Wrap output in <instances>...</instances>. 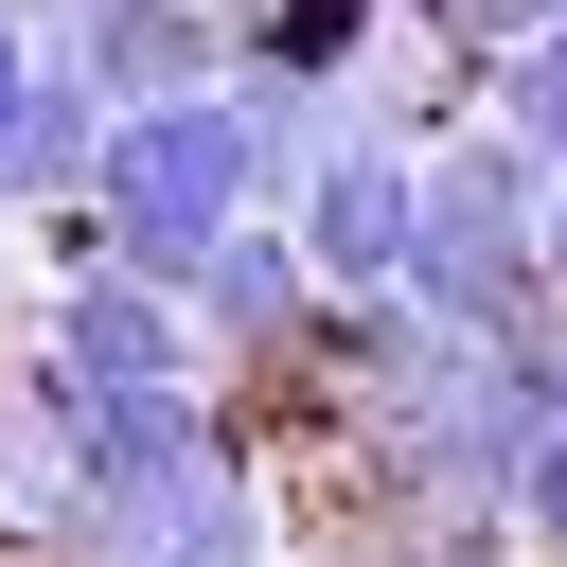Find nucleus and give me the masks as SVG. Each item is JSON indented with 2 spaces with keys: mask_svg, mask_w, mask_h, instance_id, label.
<instances>
[{
  "mask_svg": "<svg viewBox=\"0 0 567 567\" xmlns=\"http://www.w3.org/2000/svg\"><path fill=\"white\" fill-rule=\"evenodd\" d=\"M89 195H106L124 266L195 284V248H213L230 213H266V195H284V159H266L248 89L213 71V89H159V106H106V159H89Z\"/></svg>",
  "mask_w": 567,
  "mask_h": 567,
  "instance_id": "obj_1",
  "label": "nucleus"
},
{
  "mask_svg": "<svg viewBox=\"0 0 567 567\" xmlns=\"http://www.w3.org/2000/svg\"><path fill=\"white\" fill-rule=\"evenodd\" d=\"M408 301H443L461 337H496V319L567 301V284H549V159H532V142H514L496 106L425 142V230H408Z\"/></svg>",
  "mask_w": 567,
  "mask_h": 567,
  "instance_id": "obj_2",
  "label": "nucleus"
},
{
  "mask_svg": "<svg viewBox=\"0 0 567 567\" xmlns=\"http://www.w3.org/2000/svg\"><path fill=\"white\" fill-rule=\"evenodd\" d=\"M284 213H301V248H319V284H408V230H425V142L408 124H354L337 106V142L284 177Z\"/></svg>",
  "mask_w": 567,
  "mask_h": 567,
  "instance_id": "obj_3",
  "label": "nucleus"
},
{
  "mask_svg": "<svg viewBox=\"0 0 567 567\" xmlns=\"http://www.w3.org/2000/svg\"><path fill=\"white\" fill-rule=\"evenodd\" d=\"M35 354L53 372H213V337L159 266H35Z\"/></svg>",
  "mask_w": 567,
  "mask_h": 567,
  "instance_id": "obj_4",
  "label": "nucleus"
},
{
  "mask_svg": "<svg viewBox=\"0 0 567 567\" xmlns=\"http://www.w3.org/2000/svg\"><path fill=\"white\" fill-rule=\"evenodd\" d=\"M177 301H195V337H213V372H230V354H284V337H301V319H319L337 284H319L301 213L266 195V213H230V230L195 248V284H177Z\"/></svg>",
  "mask_w": 567,
  "mask_h": 567,
  "instance_id": "obj_5",
  "label": "nucleus"
},
{
  "mask_svg": "<svg viewBox=\"0 0 567 567\" xmlns=\"http://www.w3.org/2000/svg\"><path fill=\"white\" fill-rule=\"evenodd\" d=\"M230 35H248L230 0H89L53 53H71L106 106H159V89H213V71H230Z\"/></svg>",
  "mask_w": 567,
  "mask_h": 567,
  "instance_id": "obj_6",
  "label": "nucleus"
},
{
  "mask_svg": "<svg viewBox=\"0 0 567 567\" xmlns=\"http://www.w3.org/2000/svg\"><path fill=\"white\" fill-rule=\"evenodd\" d=\"M248 35L230 53H266V71H319V89H354V53H372V18L390 0H230Z\"/></svg>",
  "mask_w": 567,
  "mask_h": 567,
  "instance_id": "obj_7",
  "label": "nucleus"
},
{
  "mask_svg": "<svg viewBox=\"0 0 567 567\" xmlns=\"http://www.w3.org/2000/svg\"><path fill=\"white\" fill-rule=\"evenodd\" d=\"M514 549H532V567H567V425L514 461Z\"/></svg>",
  "mask_w": 567,
  "mask_h": 567,
  "instance_id": "obj_8",
  "label": "nucleus"
},
{
  "mask_svg": "<svg viewBox=\"0 0 567 567\" xmlns=\"http://www.w3.org/2000/svg\"><path fill=\"white\" fill-rule=\"evenodd\" d=\"M35 89H53V35H35V18H18V0H0V124H18V106H35Z\"/></svg>",
  "mask_w": 567,
  "mask_h": 567,
  "instance_id": "obj_9",
  "label": "nucleus"
},
{
  "mask_svg": "<svg viewBox=\"0 0 567 567\" xmlns=\"http://www.w3.org/2000/svg\"><path fill=\"white\" fill-rule=\"evenodd\" d=\"M443 18H461V35H478V53H514V35H549V18H567V0H443Z\"/></svg>",
  "mask_w": 567,
  "mask_h": 567,
  "instance_id": "obj_10",
  "label": "nucleus"
},
{
  "mask_svg": "<svg viewBox=\"0 0 567 567\" xmlns=\"http://www.w3.org/2000/svg\"><path fill=\"white\" fill-rule=\"evenodd\" d=\"M18 18H35V35H71V18H89V0H18Z\"/></svg>",
  "mask_w": 567,
  "mask_h": 567,
  "instance_id": "obj_11",
  "label": "nucleus"
},
{
  "mask_svg": "<svg viewBox=\"0 0 567 567\" xmlns=\"http://www.w3.org/2000/svg\"><path fill=\"white\" fill-rule=\"evenodd\" d=\"M549 284H567V177H549Z\"/></svg>",
  "mask_w": 567,
  "mask_h": 567,
  "instance_id": "obj_12",
  "label": "nucleus"
},
{
  "mask_svg": "<svg viewBox=\"0 0 567 567\" xmlns=\"http://www.w3.org/2000/svg\"><path fill=\"white\" fill-rule=\"evenodd\" d=\"M0 319H18V213H0Z\"/></svg>",
  "mask_w": 567,
  "mask_h": 567,
  "instance_id": "obj_13",
  "label": "nucleus"
}]
</instances>
